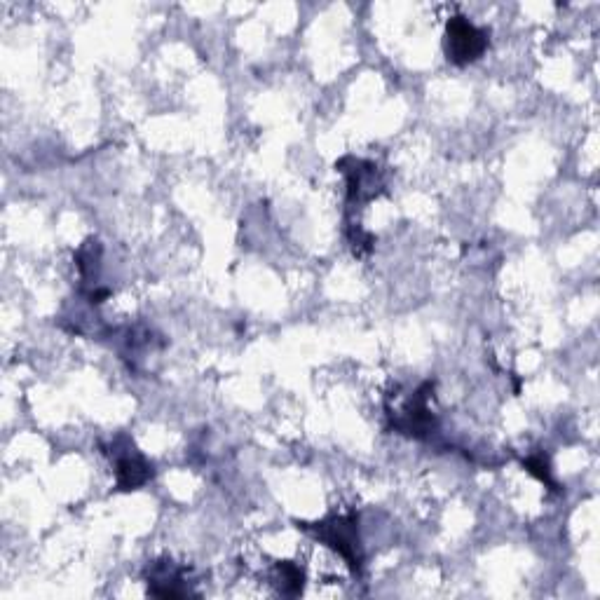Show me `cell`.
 Instances as JSON below:
<instances>
[{
  "label": "cell",
  "instance_id": "obj_1",
  "mask_svg": "<svg viewBox=\"0 0 600 600\" xmlns=\"http://www.w3.org/2000/svg\"><path fill=\"white\" fill-rule=\"evenodd\" d=\"M305 530L315 533L317 540L329 544L333 551H338L343 556V561L350 565L354 572L361 570V544H359V525L357 514H340L329 516L324 521L303 525Z\"/></svg>",
  "mask_w": 600,
  "mask_h": 600
},
{
  "label": "cell",
  "instance_id": "obj_2",
  "mask_svg": "<svg viewBox=\"0 0 600 600\" xmlns=\"http://www.w3.org/2000/svg\"><path fill=\"white\" fill-rule=\"evenodd\" d=\"M488 33L469 22L467 17H450L446 26V54L448 61L465 66L472 64L488 50Z\"/></svg>",
  "mask_w": 600,
  "mask_h": 600
},
{
  "label": "cell",
  "instance_id": "obj_3",
  "mask_svg": "<svg viewBox=\"0 0 600 600\" xmlns=\"http://www.w3.org/2000/svg\"><path fill=\"white\" fill-rule=\"evenodd\" d=\"M434 392V383H425L418 392L408 399V404L401 408V413H392V427L401 434L415 436V439H425L434 429V415L429 411V397Z\"/></svg>",
  "mask_w": 600,
  "mask_h": 600
},
{
  "label": "cell",
  "instance_id": "obj_4",
  "mask_svg": "<svg viewBox=\"0 0 600 600\" xmlns=\"http://www.w3.org/2000/svg\"><path fill=\"white\" fill-rule=\"evenodd\" d=\"M350 162V169L340 165L343 169L345 179H347V200L350 202H366L380 193L383 188V181H380L378 167L373 162L366 160H357V158H347Z\"/></svg>",
  "mask_w": 600,
  "mask_h": 600
},
{
  "label": "cell",
  "instance_id": "obj_5",
  "mask_svg": "<svg viewBox=\"0 0 600 600\" xmlns=\"http://www.w3.org/2000/svg\"><path fill=\"white\" fill-rule=\"evenodd\" d=\"M153 476V467L148 465L143 455L134 448H127V453H115V483L120 490H136L146 486Z\"/></svg>",
  "mask_w": 600,
  "mask_h": 600
},
{
  "label": "cell",
  "instance_id": "obj_6",
  "mask_svg": "<svg viewBox=\"0 0 600 600\" xmlns=\"http://www.w3.org/2000/svg\"><path fill=\"white\" fill-rule=\"evenodd\" d=\"M183 570L176 568L174 563H155L148 575V591L158 598H183L190 596L186 584H183Z\"/></svg>",
  "mask_w": 600,
  "mask_h": 600
},
{
  "label": "cell",
  "instance_id": "obj_7",
  "mask_svg": "<svg viewBox=\"0 0 600 600\" xmlns=\"http://www.w3.org/2000/svg\"><path fill=\"white\" fill-rule=\"evenodd\" d=\"M277 575H279V591L286 593V596H298L303 591V570L298 568L296 563L291 561H282L277 563Z\"/></svg>",
  "mask_w": 600,
  "mask_h": 600
},
{
  "label": "cell",
  "instance_id": "obj_8",
  "mask_svg": "<svg viewBox=\"0 0 600 600\" xmlns=\"http://www.w3.org/2000/svg\"><path fill=\"white\" fill-rule=\"evenodd\" d=\"M523 467L528 469L530 474L537 476L542 483H547V486H554V481H551V469H549V462L544 460V455H533V458L523 460Z\"/></svg>",
  "mask_w": 600,
  "mask_h": 600
}]
</instances>
